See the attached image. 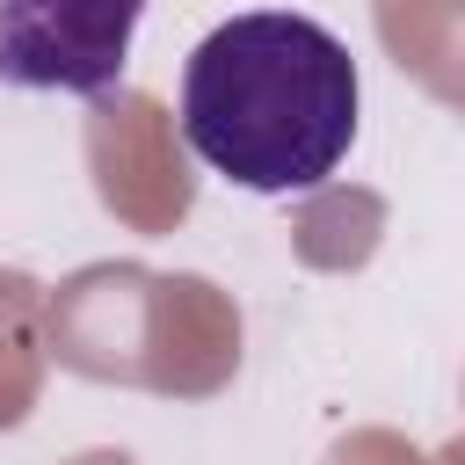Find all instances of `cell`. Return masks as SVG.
Instances as JSON below:
<instances>
[{"mask_svg": "<svg viewBox=\"0 0 465 465\" xmlns=\"http://www.w3.org/2000/svg\"><path fill=\"white\" fill-rule=\"evenodd\" d=\"M356 58L349 44L291 7L218 22L182 73L189 153L254 196L320 189L356 138Z\"/></svg>", "mask_w": 465, "mask_h": 465, "instance_id": "obj_1", "label": "cell"}, {"mask_svg": "<svg viewBox=\"0 0 465 465\" xmlns=\"http://www.w3.org/2000/svg\"><path fill=\"white\" fill-rule=\"evenodd\" d=\"M145 0H0V87L109 94L131 65Z\"/></svg>", "mask_w": 465, "mask_h": 465, "instance_id": "obj_2", "label": "cell"}]
</instances>
